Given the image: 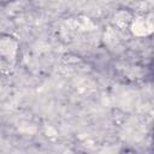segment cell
<instances>
[{
    "mask_svg": "<svg viewBox=\"0 0 154 154\" xmlns=\"http://www.w3.org/2000/svg\"><path fill=\"white\" fill-rule=\"evenodd\" d=\"M16 0H0V7H6V6H8L10 4H12V2H14Z\"/></svg>",
    "mask_w": 154,
    "mask_h": 154,
    "instance_id": "cell-1",
    "label": "cell"
}]
</instances>
